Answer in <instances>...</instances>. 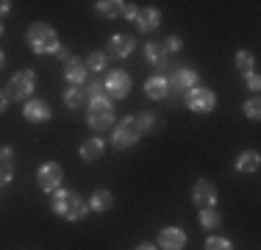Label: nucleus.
Returning <instances> with one entry per match:
<instances>
[{
	"instance_id": "obj_1",
	"label": "nucleus",
	"mask_w": 261,
	"mask_h": 250,
	"mask_svg": "<svg viewBox=\"0 0 261 250\" xmlns=\"http://www.w3.org/2000/svg\"><path fill=\"white\" fill-rule=\"evenodd\" d=\"M53 211L59 217H64V220L75 222V220H84L86 211H89V203H86L81 195L70 189H56L53 192Z\"/></svg>"
},
{
	"instance_id": "obj_2",
	"label": "nucleus",
	"mask_w": 261,
	"mask_h": 250,
	"mask_svg": "<svg viewBox=\"0 0 261 250\" xmlns=\"http://www.w3.org/2000/svg\"><path fill=\"white\" fill-rule=\"evenodd\" d=\"M28 47L34 50V53H39V56H45V53H56L59 50V34H56V28L53 25H47V22H34L28 28Z\"/></svg>"
},
{
	"instance_id": "obj_3",
	"label": "nucleus",
	"mask_w": 261,
	"mask_h": 250,
	"mask_svg": "<svg viewBox=\"0 0 261 250\" xmlns=\"http://www.w3.org/2000/svg\"><path fill=\"white\" fill-rule=\"evenodd\" d=\"M139 139H142V128H139V120H136V117H122V120L114 125V131H111V145L117 150L134 147Z\"/></svg>"
},
{
	"instance_id": "obj_4",
	"label": "nucleus",
	"mask_w": 261,
	"mask_h": 250,
	"mask_svg": "<svg viewBox=\"0 0 261 250\" xmlns=\"http://www.w3.org/2000/svg\"><path fill=\"white\" fill-rule=\"evenodd\" d=\"M86 122H89V128H95V131H109L111 122H114V103H111L106 95L97 97V100H89Z\"/></svg>"
},
{
	"instance_id": "obj_5",
	"label": "nucleus",
	"mask_w": 261,
	"mask_h": 250,
	"mask_svg": "<svg viewBox=\"0 0 261 250\" xmlns=\"http://www.w3.org/2000/svg\"><path fill=\"white\" fill-rule=\"evenodd\" d=\"M34 86H36V75L34 70H20L11 75L9 86H6V97L17 100V103H22V100H28V95H34Z\"/></svg>"
},
{
	"instance_id": "obj_6",
	"label": "nucleus",
	"mask_w": 261,
	"mask_h": 250,
	"mask_svg": "<svg viewBox=\"0 0 261 250\" xmlns=\"http://www.w3.org/2000/svg\"><path fill=\"white\" fill-rule=\"evenodd\" d=\"M186 106H189L195 114H208L217 106V95L208 89V86H195V89L186 92Z\"/></svg>"
},
{
	"instance_id": "obj_7",
	"label": "nucleus",
	"mask_w": 261,
	"mask_h": 250,
	"mask_svg": "<svg viewBox=\"0 0 261 250\" xmlns=\"http://www.w3.org/2000/svg\"><path fill=\"white\" fill-rule=\"evenodd\" d=\"M61 181H64V170L56 161H45L36 172V184L42 186V192H56L61 186Z\"/></svg>"
},
{
	"instance_id": "obj_8",
	"label": "nucleus",
	"mask_w": 261,
	"mask_h": 250,
	"mask_svg": "<svg viewBox=\"0 0 261 250\" xmlns=\"http://www.w3.org/2000/svg\"><path fill=\"white\" fill-rule=\"evenodd\" d=\"M130 86H134V81H130V75L125 70H111L109 78H106V84H103V89H106V95L122 100V97H128Z\"/></svg>"
},
{
	"instance_id": "obj_9",
	"label": "nucleus",
	"mask_w": 261,
	"mask_h": 250,
	"mask_svg": "<svg viewBox=\"0 0 261 250\" xmlns=\"http://www.w3.org/2000/svg\"><path fill=\"white\" fill-rule=\"evenodd\" d=\"M192 200H195V206L197 209H214L217 206V189H214V184H208L206 178H200V181H195V186H192Z\"/></svg>"
},
{
	"instance_id": "obj_10",
	"label": "nucleus",
	"mask_w": 261,
	"mask_h": 250,
	"mask_svg": "<svg viewBox=\"0 0 261 250\" xmlns=\"http://www.w3.org/2000/svg\"><path fill=\"white\" fill-rule=\"evenodd\" d=\"M167 84H170V89H195L197 84H200V72H195L192 67H175L172 75L167 78Z\"/></svg>"
},
{
	"instance_id": "obj_11",
	"label": "nucleus",
	"mask_w": 261,
	"mask_h": 250,
	"mask_svg": "<svg viewBox=\"0 0 261 250\" xmlns=\"http://www.w3.org/2000/svg\"><path fill=\"white\" fill-rule=\"evenodd\" d=\"M159 247L161 250H184L186 247V234L181 228H161Z\"/></svg>"
},
{
	"instance_id": "obj_12",
	"label": "nucleus",
	"mask_w": 261,
	"mask_h": 250,
	"mask_svg": "<svg viewBox=\"0 0 261 250\" xmlns=\"http://www.w3.org/2000/svg\"><path fill=\"white\" fill-rule=\"evenodd\" d=\"M22 114H25L28 122H47V120H50V106H47L45 100H31L28 97Z\"/></svg>"
},
{
	"instance_id": "obj_13",
	"label": "nucleus",
	"mask_w": 261,
	"mask_h": 250,
	"mask_svg": "<svg viewBox=\"0 0 261 250\" xmlns=\"http://www.w3.org/2000/svg\"><path fill=\"white\" fill-rule=\"evenodd\" d=\"M86 61L84 59H75V56H72L70 61H64V78L70 81L72 86H78V84H84L86 81Z\"/></svg>"
},
{
	"instance_id": "obj_14",
	"label": "nucleus",
	"mask_w": 261,
	"mask_h": 250,
	"mask_svg": "<svg viewBox=\"0 0 261 250\" xmlns=\"http://www.w3.org/2000/svg\"><path fill=\"white\" fill-rule=\"evenodd\" d=\"M134 47H136L134 45V36H128V34H117V36H111V39H109V53L117 56V59H128Z\"/></svg>"
},
{
	"instance_id": "obj_15",
	"label": "nucleus",
	"mask_w": 261,
	"mask_h": 250,
	"mask_svg": "<svg viewBox=\"0 0 261 250\" xmlns=\"http://www.w3.org/2000/svg\"><path fill=\"white\" fill-rule=\"evenodd\" d=\"M136 25H139V31H145V34L156 31L161 25V11L159 9H139V14H136Z\"/></svg>"
},
{
	"instance_id": "obj_16",
	"label": "nucleus",
	"mask_w": 261,
	"mask_h": 250,
	"mask_svg": "<svg viewBox=\"0 0 261 250\" xmlns=\"http://www.w3.org/2000/svg\"><path fill=\"white\" fill-rule=\"evenodd\" d=\"M145 95L153 100H164L170 95V84H167L164 75H156V78H147L145 81Z\"/></svg>"
},
{
	"instance_id": "obj_17",
	"label": "nucleus",
	"mask_w": 261,
	"mask_h": 250,
	"mask_svg": "<svg viewBox=\"0 0 261 250\" xmlns=\"http://www.w3.org/2000/svg\"><path fill=\"white\" fill-rule=\"evenodd\" d=\"M103 150H106L103 139L100 136H92V139H86L84 145H81V159L84 161H97L103 156Z\"/></svg>"
},
{
	"instance_id": "obj_18",
	"label": "nucleus",
	"mask_w": 261,
	"mask_h": 250,
	"mask_svg": "<svg viewBox=\"0 0 261 250\" xmlns=\"http://www.w3.org/2000/svg\"><path fill=\"white\" fill-rule=\"evenodd\" d=\"M258 153L256 150H245V153H239L236 156V172H256L258 170Z\"/></svg>"
},
{
	"instance_id": "obj_19",
	"label": "nucleus",
	"mask_w": 261,
	"mask_h": 250,
	"mask_svg": "<svg viewBox=\"0 0 261 250\" xmlns=\"http://www.w3.org/2000/svg\"><path fill=\"white\" fill-rule=\"evenodd\" d=\"M111 206H114V195H111L109 189H97L95 195L89 200V209L97 211V214H103V211H109Z\"/></svg>"
},
{
	"instance_id": "obj_20",
	"label": "nucleus",
	"mask_w": 261,
	"mask_h": 250,
	"mask_svg": "<svg viewBox=\"0 0 261 250\" xmlns=\"http://www.w3.org/2000/svg\"><path fill=\"white\" fill-rule=\"evenodd\" d=\"M145 56H147V61H150V64L161 67V70L167 67V50H164V45H156V42H147V45H145Z\"/></svg>"
},
{
	"instance_id": "obj_21",
	"label": "nucleus",
	"mask_w": 261,
	"mask_h": 250,
	"mask_svg": "<svg viewBox=\"0 0 261 250\" xmlns=\"http://www.w3.org/2000/svg\"><path fill=\"white\" fill-rule=\"evenodd\" d=\"M236 70H239L242 75H253L256 72V56L250 53V50H239V53H236Z\"/></svg>"
},
{
	"instance_id": "obj_22",
	"label": "nucleus",
	"mask_w": 261,
	"mask_h": 250,
	"mask_svg": "<svg viewBox=\"0 0 261 250\" xmlns=\"http://www.w3.org/2000/svg\"><path fill=\"white\" fill-rule=\"evenodd\" d=\"M95 9H97V14L100 17H120L122 14V0H100V3H95Z\"/></svg>"
},
{
	"instance_id": "obj_23",
	"label": "nucleus",
	"mask_w": 261,
	"mask_h": 250,
	"mask_svg": "<svg viewBox=\"0 0 261 250\" xmlns=\"http://www.w3.org/2000/svg\"><path fill=\"white\" fill-rule=\"evenodd\" d=\"M197 220H200V225L206 231H214V228H220V225H222V214L217 209H203L200 214H197Z\"/></svg>"
},
{
	"instance_id": "obj_24",
	"label": "nucleus",
	"mask_w": 261,
	"mask_h": 250,
	"mask_svg": "<svg viewBox=\"0 0 261 250\" xmlns=\"http://www.w3.org/2000/svg\"><path fill=\"white\" fill-rule=\"evenodd\" d=\"M64 103H67V109H81V103H84V89L67 86L64 89Z\"/></svg>"
},
{
	"instance_id": "obj_25",
	"label": "nucleus",
	"mask_w": 261,
	"mask_h": 250,
	"mask_svg": "<svg viewBox=\"0 0 261 250\" xmlns=\"http://www.w3.org/2000/svg\"><path fill=\"white\" fill-rule=\"evenodd\" d=\"M136 120H139L142 134H150V131H156V128H159V120H156V114H153V111H142V114L136 117Z\"/></svg>"
},
{
	"instance_id": "obj_26",
	"label": "nucleus",
	"mask_w": 261,
	"mask_h": 250,
	"mask_svg": "<svg viewBox=\"0 0 261 250\" xmlns=\"http://www.w3.org/2000/svg\"><path fill=\"white\" fill-rule=\"evenodd\" d=\"M106 64H109V56L106 53H92L89 59H86V70H92V72H103Z\"/></svg>"
},
{
	"instance_id": "obj_27",
	"label": "nucleus",
	"mask_w": 261,
	"mask_h": 250,
	"mask_svg": "<svg viewBox=\"0 0 261 250\" xmlns=\"http://www.w3.org/2000/svg\"><path fill=\"white\" fill-rule=\"evenodd\" d=\"M206 250H233V245H231V239H225V236H208Z\"/></svg>"
},
{
	"instance_id": "obj_28",
	"label": "nucleus",
	"mask_w": 261,
	"mask_h": 250,
	"mask_svg": "<svg viewBox=\"0 0 261 250\" xmlns=\"http://www.w3.org/2000/svg\"><path fill=\"white\" fill-rule=\"evenodd\" d=\"M103 84L100 81H89L86 84V89H84V97H89V100H97V97H103Z\"/></svg>"
},
{
	"instance_id": "obj_29",
	"label": "nucleus",
	"mask_w": 261,
	"mask_h": 250,
	"mask_svg": "<svg viewBox=\"0 0 261 250\" xmlns=\"http://www.w3.org/2000/svg\"><path fill=\"white\" fill-rule=\"evenodd\" d=\"M245 114L250 117V120H258V117H261V100L258 97H250L245 103Z\"/></svg>"
},
{
	"instance_id": "obj_30",
	"label": "nucleus",
	"mask_w": 261,
	"mask_h": 250,
	"mask_svg": "<svg viewBox=\"0 0 261 250\" xmlns=\"http://www.w3.org/2000/svg\"><path fill=\"white\" fill-rule=\"evenodd\" d=\"M11 178H14V167L6 164V161H0V189H3V186H9Z\"/></svg>"
},
{
	"instance_id": "obj_31",
	"label": "nucleus",
	"mask_w": 261,
	"mask_h": 250,
	"mask_svg": "<svg viewBox=\"0 0 261 250\" xmlns=\"http://www.w3.org/2000/svg\"><path fill=\"white\" fill-rule=\"evenodd\" d=\"M181 47H184V39H178V36H170V39L164 42L167 53H181Z\"/></svg>"
},
{
	"instance_id": "obj_32",
	"label": "nucleus",
	"mask_w": 261,
	"mask_h": 250,
	"mask_svg": "<svg viewBox=\"0 0 261 250\" xmlns=\"http://www.w3.org/2000/svg\"><path fill=\"white\" fill-rule=\"evenodd\" d=\"M136 14H139V9H136V3H122V14L125 20H136Z\"/></svg>"
},
{
	"instance_id": "obj_33",
	"label": "nucleus",
	"mask_w": 261,
	"mask_h": 250,
	"mask_svg": "<svg viewBox=\"0 0 261 250\" xmlns=\"http://www.w3.org/2000/svg\"><path fill=\"white\" fill-rule=\"evenodd\" d=\"M11 159H14V147L3 145V147H0V161H6V164H11Z\"/></svg>"
},
{
	"instance_id": "obj_34",
	"label": "nucleus",
	"mask_w": 261,
	"mask_h": 250,
	"mask_svg": "<svg viewBox=\"0 0 261 250\" xmlns=\"http://www.w3.org/2000/svg\"><path fill=\"white\" fill-rule=\"evenodd\" d=\"M247 86H250L253 92H258V86H261V78H258V72H253V75H247Z\"/></svg>"
},
{
	"instance_id": "obj_35",
	"label": "nucleus",
	"mask_w": 261,
	"mask_h": 250,
	"mask_svg": "<svg viewBox=\"0 0 261 250\" xmlns=\"http://www.w3.org/2000/svg\"><path fill=\"white\" fill-rule=\"evenodd\" d=\"M56 56H59L61 61H70V59H72V56H70V50H67L64 45H59V50H56Z\"/></svg>"
},
{
	"instance_id": "obj_36",
	"label": "nucleus",
	"mask_w": 261,
	"mask_h": 250,
	"mask_svg": "<svg viewBox=\"0 0 261 250\" xmlns=\"http://www.w3.org/2000/svg\"><path fill=\"white\" fill-rule=\"evenodd\" d=\"M9 109V97H6V92H0V114Z\"/></svg>"
},
{
	"instance_id": "obj_37",
	"label": "nucleus",
	"mask_w": 261,
	"mask_h": 250,
	"mask_svg": "<svg viewBox=\"0 0 261 250\" xmlns=\"http://www.w3.org/2000/svg\"><path fill=\"white\" fill-rule=\"evenodd\" d=\"M9 9H11V3H9V0H0V17H3V14H9Z\"/></svg>"
},
{
	"instance_id": "obj_38",
	"label": "nucleus",
	"mask_w": 261,
	"mask_h": 250,
	"mask_svg": "<svg viewBox=\"0 0 261 250\" xmlns=\"http://www.w3.org/2000/svg\"><path fill=\"white\" fill-rule=\"evenodd\" d=\"M136 250H156V245H150V242H142V245L136 247Z\"/></svg>"
},
{
	"instance_id": "obj_39",
	"label": "nucleus",
	"mask_w": 261,
	"mask_h": 250,
	"mask_svg": "<svg viewBox=\"0 0 261 250\" xmlns=\"http://www.w3.org/2000/svg\"><path fill=\"white\" fill-rule=\"evenodd\" d=\"M3 67H6V56L0 53V70H3Z\"/></svg>"
},
{
	"instance_id": "obj_40",
	"label": "nucleus",
	"mask_w": 261,
	"mask_h": 250,
	"mask_svg": "<svg viewBox=\"0 0 261 250\" xmlns=\"http://www.w3.org/2000/svg\"><path fill=\"white\" fill-rule=\"evenodd\" d=\"M0 36H3V22H0Z\"/></svg>"
}]
</instances>
